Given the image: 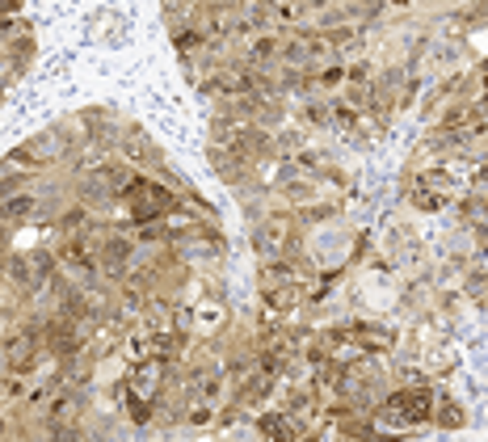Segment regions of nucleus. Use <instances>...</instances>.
<instances>
[{"instance_id":"nucleus-10","label":"nucleus","mask_w":488,"mask_h":442,"mask_svg":"<svg viewBox=\"0 0 488 442\" xmlns=\"http://www.w3.org/2000/svg\"><path fill=\"white\" fill-rule=\"evenodd\" d=\"M320 80H324V85H337V80H341V67H329V72H324Z\"/></svg>"},{"instance_id":"nucleus-3","label":"nucleus","mask_w":488,"mask_h":442,"mask_svg":"<svg viewBox=\"0 0 488 442\" xmlns=\"http://www.w3.org/2000/svg\"><path fill=\"white\" fill-rule=\"evenodd\" d=\"M269 13L282 21H299L307 13V0H269Z\"/></svg>"},{"instance_id":"nucleus-1","label":"nucleus","mask_w":488,"mask_h":442,"mask_svg":"<svg viewBox=\"0 0 488 442\" xmlns=\"http://www.w3.org/2000/svg\"><path fill=\"white\" fill-rule=\"evenodd\" d=\"M388 409H396L404 421H425L434 409H430V392H421V388H417V392H396L392 400H388Z\"/></svg>"},{"instance_id":"nucleus-13","label":"nucleus","mask_w":488,"mask_h":442,"mask_svg":"<svg viewBox=\"0 0 488 442\" xmlns=\"http://www.w3.org/2000/svg\"><path fill=\"white\" fill-rule=\"evenodd\" d=\"M396 5H404V0H396Z\"/></svg>"},{"instance_id":"nucleus-8","label":"nucleus","mask_w":488,"mask_h":442,"mask_svg":"<svg viewBox=\"0 0 488 442\" xmlns=\"http://www.w3.org/2000/svg\"><path fill=\"white\" fill-rule=\"evenodd\" d=\"M131 417H135V421H148V417H152V409H148L144 400H131Z\"/></svg>"},{"instance_id":"nucleus-5","label":"nucleus","mask_w":488,"mask_h":442,"mask_svg":"<svg viewBox=\"0 0 488 442\" xmlns=\"http://www.w3.org/2000/svg\"><path fill=\"white\" fill-rule=\"evenodd\" d=\"M434 417H438V426H446V430H459V426H463V413H459L450 400L442 404V409H434Z\"/></svg>"},{"instance_id":"nucleus-4","label":"nucleus","mask_w":488,"mask_h":442,"mask_svg":"<svg viewBox=\"0 0 488 442\" xmlns=\"http://www.w3.org/2000/svg\"><path fill=\"white\" fill-rule=\"evenodd\" d=\"M34 211V198H0V215L5 219H25Z\"/></svg>"},{"instance_id":"nucleus-7","label":"nucleus","mask_w":488,"mask_h":442,"mask_svg":"<svg viewBox=\"0 0 488 442\" xmlns=\"http://www.w3.org/2000/svg\"><path fill=\"white\" fill-rule=\"evenodd\" d=\"M126 253H131V245L122 241V236H110V241H106V265H118Z\"/></svg>"},{"instance_id":"nucleus-12","label":"nucleus","mask_w":488,"mask_h":442,"mask_svg":"<svg viewBox=\"0 0 488 442\" xmlns=\"http://www.w3.org/2000/svg\"><path fill=\"white\" fill-rule=\"evenodd\" d=\"M476 110H480V118H484V114H488V97H484V101H480V106H476Z\"/></svg>"},{"instance_id":"nucleus-11","label":"nucleus","mask_w":488,"mask_h":442,"mask_svg":"<svg viewBox=\"0 0 488 442\" xmlns=\"http://www.w3.org/2000/svg\"><path fill=\"white\" fill-rule=\"evenodd\" d=\"M17 9V0H0V13H13Z\"/></svg>"},{"instance_id":"nucleus-2","label":"nucleus","mask_w":488,"mask_h":442,"mask_svg":"<svg viewBox=\"0 0 488 442\" xmlns=\"http://www.w3.org/2000/svg\"><path fill=\"white\" fill-rule=\"evenodd\" d=\"M55 354H76L80 346H85V337L72 329V324H59V329H51V342H47Z\"/></svg>"},{"instance_id":"nucleus-9","label":"nucleus","mask_w":488,"mask_h":442,"mask_svg":"<svg viewBox=\"0 0 488 442\" xmlns=\"http://www.w3.org/2000/svg\"><path fill=\"white\" fill-rule=\"evenodd\" d=\"M307 118H311V122H324L329 110H324V106H307Z\"/></svg>"},{"instance_id":"nucleus-6","label":"nucleus","mask_w":488,"mask_h":442,"mask_svg":"<svg viewBox=\"0 0 488 442\" xmlns=\"http://www.w3.org/2000/svg\"><path fill=\"white\" fill-rule=\"evenodd\" d=\"M278 47H282L278 38H257V43L249 47V55H253V63H265L269 55H278Z\"/></svg>"}]
</instances>
